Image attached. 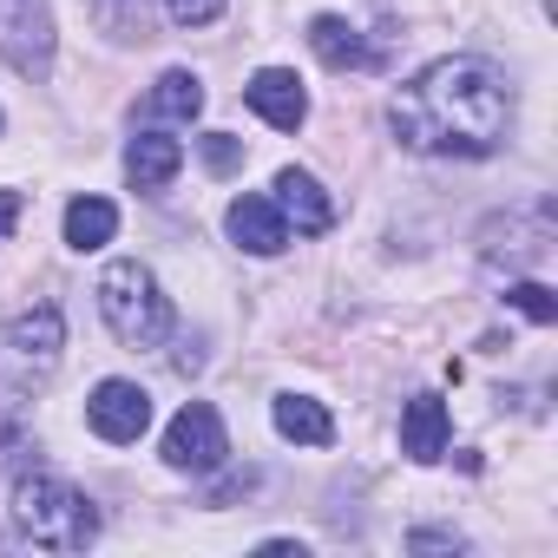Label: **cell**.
<instances>
[{"mask_svg":"<svg viewBox=\"0 0 558 558\" xmlns=\"http://www.w3.org/2000/svg\"><path fill=\"white\" fill-rule=\"evenodd\" d=\"M158 8H165L178 27H210V21L230 8V0H158Z\"/></svg>","mask_w":558,"mask_h":558,"instance_id":"obj_20","label":"cell"},{"mask_svg":"<svg viewBox=\"0 0 558 558\" xmlns=\"http://www.w3.org/2000/svg\"><path fill=\"white\" fill-rule=\"evenodd\" d=\"M506 303H512L525 323H538V329H545V323H558V296H551L545 283H512V290H506Z\"/></svg>","mask_w":558,"mask_h":558,"instance_id":"obj_18","label":"cell"},{"mask_svg":"<svg viewBox=\"0 0 558 558\" xmlns=\"http://www.w3.org/2000/svg\"><path fill=\"white\" fill-rule=\"evenodd\" d=\"M197 151H204V171H217V178H230L243 165V138H230V132H204Z\"/></svg>","mask_w":558,"mask_h":558,"instance_id":"obj_19","label":"cell"},{"mask_svg":"<svg viewBox=\"0 0 558 558\" xmlns=\"http://www.w3.org/2000/svg\"><path fill=\"white\" fill-rule=\"evenodd\" d=\"M60 355H66V316L53 303H34L0 323V414H21L60 375Z\"/></svg>","mask_w":558,"mask_h":558,"instance_id":"obj_3","label":"cell"},{"mask_svg":"<svg viewBox=\"0 0 558 558\" xmlns=\"http://www.w3.org/2000/svg\"><path fill=\"white\" fill-rule=\"evenodd\" d=\"M223 230H230V243H236V250H250V256H276V250L290 243V223H283V210H276L269 197H256V191L230 197V210H223Z\"/></svg>","mask_w":558,"mask_h":558,"instance_id":"obj_10","label":"cell"},{"mask_svg":"<svg viewBox=\"0 0 558 558\" xmlns=\"http://www.w3.org/2000/svg\"><path fill=\"white\" fill-rule=\"evenodd\" d=\"M408 545H414V551H466V538H460V532H440V525L408 532Z\"/></svg>","mask_w":558,"mask_h":558,"instance_id":"obj_21","label":"cell"},{"mask_svg":"<svg viewBox=\"0 0 558 558\" xmlns=\"http://www.w3.org/2000/svg\"><path fill=\"white\" fill-rule=\"evenodd\" d=\"M276 210H283V223L296 230V236H323L329 223H336V197L310 178V171H276V197H269Z\"/></svg>","mask_w":558,"mask_h":558,"instance_id":"obj_9","label":"cell"},{"mask_svg":"<svg viewBox=\"0 0 558 558\" xmlns=\"http://www.w3.org/2000/svg\"><path fill=\"white\" fill-rule=\"evenodd\" d=\"M21 223V191H0V236Z\"/></svg>","mask_w":558,"mask_h":558,"instance_id":"obj_22","label":"cell"},{"mask_svg":"<svg viewBox=\"0 0 558 558\" xmlns=\"http://www.w3.org/2000/svg\"><path fill=\"white\" fill-rule=\"evenodd\" d=\"M243 106H250L263 125H276V132H296V125L310 119V93H303V80H296L290 66H263V73L243 86Z\"/></svg>","mask_w":558,"mask_h":558,"instance_id":"obj_8","label":"cell"},{"mask_svg":"<svg viewBox=\"0 0 558 558\" xmlns=\"http://www.w3.org/2000/svg\"><path fill=\"white\" fill-rule=\"evenodd\" d=\"M14 532L40 551H86L99 538V506L60 480V473H21L14 480V506H8Z\"/></svg>","mask_w":558,"mask_h":558,"instance_id":"obj_2","label":"cell"},{"mask_svg":"<svg viewBox=\"0 0 558 558\" xmlns=\"http://www.w3.org/2000/svg\"><path fill=\"white\" fill-rule=\"evenodd\" d=\"M60 53L53 34V0H0V60L21 80H47Z\"/></svg>","mask_w":558,"mask_h":558,"instance_id":"obj_5","label":"cell"},{"mask_svg":"<svg viewBox=\"0 0 558 558\" xmlns=\"http://www.w3.org/2000/svg\"><path fill=\"white\" fill-rule=\"evenodd\" d=\"M99 316H106V329L125 349H158L171 336V296L158 290V276L138 256L106 263V276H99Z\"/></svg>","mask_w":558,"mask_h":558,"instance_id":"obj_4","label":"cell"},{"mask_svg":"<svg viewBox=\"0 0 558 558\" xmlns=\"http://www.w3.org/2000/svg\"><path fill=\"white\" fill-rule=\"evenodd\" d=\"M86 427L99 434V440H112V447H132V440H145V427H151V395L138 388V381H99L93 395H86Z\"/></svg>","mask_w":558,"mask_h":558,"instance_id":"obj_7","label":"cell"},{"mask_svg":"<svg viewBox=\"0 0 558 558\" xmlns=\"http://www.w3.org/2000/svg\"><path fill=\"white\" fill-rule=\"evenodd\" d=\"M388 125H395V138L408 151H427V158H486L512 132V86L499 80L493 60L447 53V60L421 66L388 99Z\"/></svg>","mask_w":558,"mask_h":558,"instance_id":"obj_1","label":"cell"},{"mask_svg":"<svg viewBox=\"0 0 558 558\" xmlns=\"http://www.w3.org/2000/svg\"><path fill=\"white\" fill-rule=\"evenodd\" d=\"M269 421H276V434L296 440V447H329L336 440V414L316 395H276L269 401Z\"/></svg>","mask_w":558,"mask_h":558,"instance_id":"obj_13","label":"cell"},{"mask_svg":"<svg viewBox=\"0 0 558 558\" xmlns=\"http://www.w3.org/2000/svg\"><path fill=\"white\" fill-rule=\"evenodd\" d=\"M197 112H204V80H197L191 66H171V73H158V80H151V93H145V119L191 125Z\"/></svg>","mask_w":558,"mask_h":558,"instance_id":"obj_15","label":"cell"},{"mask_svg":"<svg viewBox=\"0 0 558 558\" xmlns=\"http://www.w3.org/2000/svg\"><path fill=\"white\" fill-rule=\"evenodd\" d=\"M447 440H453V427H447L440 395H414V401L401 408V453L421 460V466H434V460L447 453Z\"/></svg>","mask_w":558,"mask_h":558,"instance_id":"obj_11","label":"cell"},{"mask_svg":"<svg viewBox=\"0 0 558 558\" xmlns=\"http://www.w3.org/2000/svg\"><path fill=\"white\" fill-rule=\"evenodd\" d=\"M86 14H93V21H99V34H106V40H119V47L151 40V8H145V0H86Z\"/></svg>","mask_w":558,"mask_h":558,"instance_id":"obj_17","label":"cell"},{"mask_svg":"<svg viewBox=\"0 0 558 558\" xmlns=\"http://www.w3.org/2000/svg\"><path fill=\"white\" fill-rule=\"evenodd\" d=\"M310 47H316V60L336 66V73H349V66H375V60H381V53L342 21V14H316V21H310Z\"/></svg>","mask_w":558,"mask_h":558,"instance_id":"obj_14","label":"cell"},{"mask_svg":"<svg viewBox=\"0 0 558 558\" xmlns=\"http://www.w3.org/2000/svg\"><path fill=\"white\" fill-rule=\"evenodd\" d=\"M230 453V434H223V414L210 401H184L165 427V466L171 473H217Z\"/></svg>","mask_w":558,"mask_h":558,"instance_id":"obj_6","label":"cell"},{"mask_svg":"<svg viewBox=\"0 0 558 558\" xmlns=\"http://www.w3.org/2000/svg\"><path fill=\"white\" fill-rule=\"evenodd\" d=\"M119 236V204L112 197H73L66 204V250H106Z\"/></svg>","mask_w":558,"mask_h":558,"instance_id":"obj_16","label":"cell"},{"mask_svg":"<svg viewBox=\"0 0 558 558\" xmlns=\"http://www.w3.org/2000/svg\"><path fill=\"white\" fill-rule=\"evenodd\" d=\"M178 171H184V145H178V138L138 132V138L125 145V178H132V191H165Z\"/></svg>","mask_w":558,"mask_h":558,"instance_id":"obj_12","label":"cell"}]
</instances>
